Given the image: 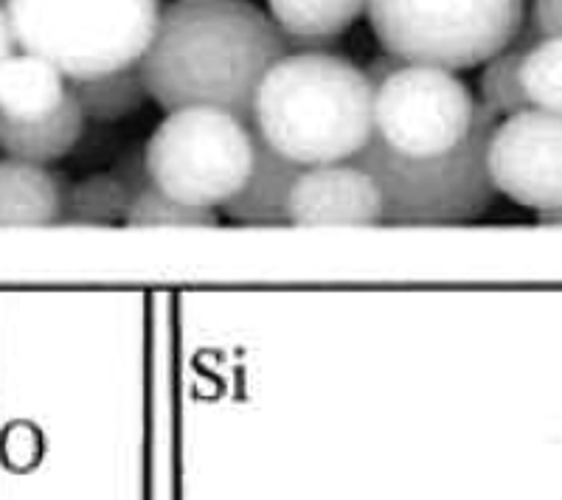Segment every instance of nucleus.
Segmentation results:
<instances>
[{
    "mask_svg": "<svg viewBox=\"0 0 562 500\" xmlns=\"http://www.w3.org/2000/svg\"><path fill=\"white\" fill-rule=\"evenodd\" d=\"M288 39L250 0H178L160 12L138 71L160 110L217 107L248 124Z\"/></svg>",
    "mask_w": 562,
    "mask_h": 500,
    "instance_id": "nucleus-1",
    "label": "nucleus"
},
{
    "mask_svg": "<svg viewBox=\"0 0 562 500\" xmlns=\"http://www.w3.org/2000/svg\"><path fill=\"white\" fill-rule=\"evenodd\" d=\"M256 135L301 169L351 161L374 135L363 68L326 52L281 57L254 99Z\"/></svg>",
    "mask_w": 562,
    "mask_h": 500,
    "instance_id": "nucleus-2",
    "label": "nucleus"
},
{
    "mask_svg": "<svg viewBox=\"0 0 562 500\" xmlns=\"http://www.w3.org/2000/svg\"><path fill=\"white\" fill-rule=\"evenodd\" d=\"M3 12L23 54L77 82L138 65L158 29L160 0H7Z\"/></svg>",
    "mask_w": 562,
    "mask_h": 500,
    "instance_id": "nucleus-3",
    "label": "nucleus"
},
{
    "mask_svg": "<svg viewBox=\"0 0 562 500\" xmlns=\"http://www.w3.org/2000/svg\"><path fill=\"white\" fill-rule=\"evenodd\" d=\"M501 118L475 102L470 135L436 158H408L385 147L378 135L351 158L383 194V225H453L490 212L495 186L486 169V144Z\"/></svg>",
    "mask_w": 562,
    "mask_h": 500,
    "instance_id": "nucleus-4",
    "label": "nucleus"
},
{
    "mask_svg": "<svg viewBox=\"0 0 562 500\" xmlns=\"http://www.w3.org/2000/svg\"><path fill=\"white\" fill-rule=\"evenodd\" d=\"M526 0H366L369 26L405 65L464 71L506 52Z\"/></svg>",
    "mask_w": 562,
    "mask_h": 500,
    "instance_id": "nucleus-5",
    "label": "nucleus"
},
{
    "mask_svg": "<svg viewBox=\"0 0 562 500\" xmlns=\"http://www.w3.org/2000/svg\"><path fill=\"white\" fill-rule=\"evenodd\" d=\"M144 161L153 186L186 206H225L254 167V133L217 107L172 110L149 138Z\"/></svg>",
    "mask_w": 562,
    "mask_h": 500,
    "instance_id": "nucleus-6",
    "label": "nucleus"
},
{
    "mask_svg": "<svg viewBox=\"0 0 562 500\" xmlns=\"http://www.w3.org/2000/svg\"><path fill=\"white\" fill-rule=\"evenodd\" d=\"M475 99L453 71L403 65L374 90V135L408 158H436L470 135Z\"/></svg>",
    "mask_w": 562,
    "mask_h": 500,
    "instance_id": "nucleus-7",
    "label": "nucleus"
},
{
    "mask_svg": "<svg viewBox=\"0 0 562 500\" xmlns=\"http://www.w3.org/2000/svg\"><path fill=\"white\" fill-rule=\"evenodd\" d=\"M495 192L531 212L562 206V116L529 107L495 124L486 144Z\"/></svg>",
    "mask_w": 562,
    "mask_h": 500,
    "instance_id": "nucleus-8",
    "label": "nucleus"
},
{
    "mask_svg": "<svg viewBox=\"0 0 562 500\" xmlns=\"http://www.w3.org/2000/svg\"><path fill=\"white\" fill-rule=\"evenodd\" d=\"M290 225H383V194L351 163L301 169L290 192Z\"/></svg>",
    "mask_w": 562,
    "mask_h": 500,
    "instance_id": "nucleus-9",
    "label": "nucleus"
},
{
    "mask_svg": "<svg viewBox=\"0 0 562 500\" xmlns=\"http://www.w3.org/2000/svg\"><path fill=\"white\" fill-rule=\"evenodd\" d=\"M301 167L281 158L254 133V167L245 186L225 203V217L239 225L281 228L290 225V192Z\"/></svg>",
    "mask_w": 562,
    "mask_h": 500,
    "instance_id": "nucleus-10",
    "label": "nucleus"
},
{
    "mask_svg": "<svg viewBox=\"0 0 562 500\" xmlns=\"http://www.w3.org/2000/svg\"><path fill=\"white\" fill-rule=\"evenodd\" d=\"M85 116L79 110L77 99L68 90L54 113L32 122H14V118L0 116V149L12 161H26L45 167V163L59 161L70 149L77 147L82 138Z\"/></svg>",
    "mask_w": 562,
    "mask_h": 500,
    "instance_id": "nucleus-11",
    "label": "nucleus"
},
{
    "mask_svg": "<svg viewBox=\"0 0 562 500\" xmlns=\"http://www.w3.org/2000/svg\"><path fill=\"white\" fill-rule=\"evenodd\" d=\"M63 178L26 161H0V225H52L63 214Z\"/></svg>",
    "mask_w": 562,
    "mask_h": 500,
    "instance_id": "nucleus-12",
    "label": "nucleus"
},
{
    "mask_svg": "<svg viewBox=\"0 0 562 500\" xmlns=\"http://www.w3.org/2000/svg\"><path fill=\"white\" fill-rule=\"evenodd\" d=\"M68 96L65 77L34 54H12L0 65V116L14 122L43 118Z\"/></svg>",
    "mask_w": 562,
    "mask_h": 500,
    "instance_id": "nucleus-13",
    "label": "nucleus"
},
{
    "mask_svg": "<svg viewBox=\"0 0 562 500\" xmlns=\"http://www.w3.org/2000/svg\"><path fill=\"white\" fill-rule=\"evenodd\" d=\"M273 23L304 48H321L349 32L366 12V0H268Z\"/></svg>",
    "mask_w": 562,
    "mask_h": 500,
    "instance_id": "nucleus-14",
    "label": "nucleus"
},
{
    "mask_svg": "<svg viewBox=\"0 0 562 500\" xmlns=\"http://www.w3.org/2000/svg\"><path fill=\"white\" fill-rule=\"evenodd\" d=\"M68 90L77 99L82 116L99 124L130 118L135 110H140V104L147 102V84L140 79L138 65L104 73V77L77 79V82H70Z\"/></svg>",
    "mask_w": 562,
    "mask_h": 500,
    "instance_id": "nucleus-15",
    "label": "nucleus"
},
{
    "mask_svg": "<svg viewBox=\"0 0 562 500\" xmlns=\"http://www.w3.org/2000/svg\"><path fill=\"white\" fill-rule=\"evenodd\" d=\"M133 194L127 192L122 180L113 174H90L79 180L77 186H70L63 200V214L59 223L74 225H113L124 223Z\"/></svg>",
    "mask_w": 562,
    "mask_h": 500,
    "instance_id": "nucleus-16",
    "label": "nucleus"
},
{
    "mask_svg": "<svg viewBox=\"0 0 562 500\" xmlns=\"http://www.w3.org/2000/svg\"><path fill=\"white\" fill-rule=\"evenodd\" d=\"M520 84L531 107L562 116V39H540L524 52Z\"/></svg>",
    "mask_w": 562,
    "mask_h": 500,
    "instance_id": "nucleus-17",
    "label": "nucleus"
},
{
    "mask_svg": "<svg viewBox=\"0 0 562 500\" xmlns=\"http://www.w3.org/2000/svg\"><path fill=\"white\" fill-rule=\"evenodd\" d=\"M520 57H524V52L506 48V52L486 59L484 71H481V104L490 107L498 118L515 116V113H524L531 107L524 93V84H520Z\"/></svg>",
    "mask_w": 562,
    "mask_h": 500,
    "instance_id": "nucleus-18",
    "label": "nucleus"
},
{
    "mask_svg": "<svg viewBox=\"0 0 562 500\" xmlns=\"http://www.w3.org/2000/svg\"><path fill=\"white\" fill-rule=\"evenodd\" d=\"M124 225L144 228V225H169V228H211L217 225V214L211 208L186 206L180 200L169 197L160 189L149 186L133 197Z\"/></svg>",
    "mask_w": 562,
    "mask_h": 500,
    "instance_id": "nucleus-19",
    "label": "nucleus"
},
{
    "mask_svg": "<svg viewBox=\"0 0 562 500\" xmlns=\"http://www.w3.org/2000/svg\"><path fill=\"white\" fill-rule=\"evenodd\" d=\"M529 26L540 39H562V0H535Z\"/></svg>",
    "mask_w": 562,
    "mask_h": 500,
    "instance_id": "nucleus-20",
    "label": "nucleus"
},
{
    "mask_svg": "<svg viewBox=\"0 0 562 500\" xmlns=\"http://www.w3.org/2000/svg\"><path fill=\"white\" fill-rule=\"evenodd\" d=\"M113 178H119L127 186V192L133 194H140L144 189L153 186V180H149V172H147V161H144V152H127L119 158V163H115Z\"/></svg>",
    "mask_w": 562,
    "mask_h": 500,
    "instance_id": "nucleus-21",
    "label": "nucleus"
},
{
    "mask_svg": "<svg viewBox=\"0 0 562 500\" xmlns=\"http://www.w3.org/2000/svg\"><path fill=\"white\" fill-rule=\"evenodd\" d=\"M403 65H405L403 59H400V57H394V54H389V52H385V54H380V57H374V59H371V63L366 65V68H363V73H366V79H369V84H371V88L378 90L380 84H383L385 79L391 77V73H394V71H400V68H403Z\"/></svg>",
    "mask_w": 562,
    "mask_h": 500,
    "instance_id": "nucleus-22",
    "label": "nucleus"
},
{
    "mask_svg": "<svg viewBox=\"0 0 562 500\" xmlns=\"http://www.w3.org/2000/svg\"><path fill=\"white\" fill-rule=\"evenodd\" d=\"M12 54H14V39H12V32H9L7 12L0 9V65L7 63Z\"/></svg>",
    "mask_w": 562,
    "mask_h": 500,
    "instance_id": "nucleus-23",
    "label": "nucleus"
},
{
    "mask_svg": "<svg viewBox=\"0 0 562 500\" xmlns=\"http://www.w3.org/2000/svg\"><path fill=\"white\" fill-rule=\"evenodd\" d=\"M537 219L543 225H562V206L549 208V212H537Z\"/></svg>",
    "mask_w": 562,
    "mask_h": 500,
    "instance_id": "nucleus-24",
    "label": "nucleus"
},
{
    "mask_svg": "<svg viewBox=\"0 0 562 500\" xmlns=\"http://www.w3.org/2000/svg\"><path fill=\"white\" fill-rule=\"evenodd\" d=\"M3 7H7V0H0V9H3Z\"/></svg>",
    "mask_w": 562,
    "mask_h": 500,
    "instance_id": "nucleus-25",
    "label": "nucleus"
}]
</instances>
